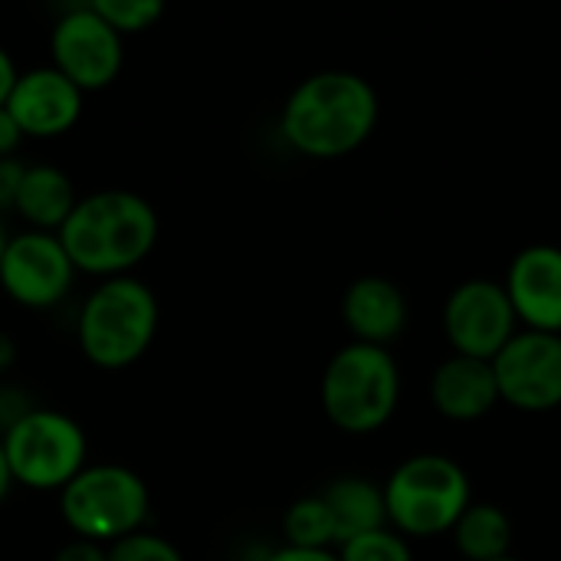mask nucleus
Here are the masks:
<instances>
[{
    "label": "nucleus",
    "instance_id": "a878e982",
    "mask_svg": "<svg viewBox=\"0 0 561 561\" xmlns=\"http://www.w3.org/2000/svg\"><path fill=\"white\" fill-rule=\"evenodd\" d=\"M266 561H342L332 549H296V546H279Z\"/></svg>",
    "mask_w": 561,
    "mask_h": 561
},
{
    "label": "nucleus",
    "instance_id": "dca6fc26",
    "mask_svg": "<svg viewBox=\"0 0 561 561\" xmlns=\"http://www.w3.org/2000/svg\"><path fill=\"white\" fill-rule=\"evenodd\" d=\"M76 204H79L76 184L62 168H56V164H26L13 210L30 224V230L59 233V227L69 220Z\"/></svg>",
    "mask_w": 561,
    "mask_h": 561
},
{
    "label": "nucleus",
    "instance_id": "5701e85b",
    "mask_svg": "<svg viewBox=\"0 0 561 561\" xmlns=\"http://www.w3.org/2000/svg\"><path fill=\"white\" fill-rule=\"evenodd\" d=\"M23 171L26 164L20 158H0V214L16 207V194L23 184Z\"/></svg>",
    "mask_w": 561,
    "mask_h": 561
},
{
    "label": "nucleus",
    "instance_id": "6e6552de",
    "mask_svg": "<svg viewBox=\"0 0 561 561\" xmlns=\"http://www.w3.org/2000/svg\"><path fill=\"white\" fill-rule=\"evenodd\" d=\"M53 66L82 92L112 85L125 66V36L115 33L92 3L69 7L49 30Z\"/></svg>",
    "mask_w": 561,
    "mask_h": 561
},
{
    "label": "nucleus",
    "instance_id": "bb28decb",
    "mask_svg": "<svg viewBox=\"0 0 561 561\" xmlns=\"http://www.w3.org/2000/svg\"><path fill=\"white\" fill-rule=\"evenodd\" d=\"M16 76H20V69H16V62H13V56L7 53V46L0 43V105H7V95H10Z\"/></svg>",
    "mask_w": 561,
    "mask_h": 561
},
{
    "label": "nucleus",
    "instance_id": "b1692460",
    "mask_svg": "<svg viewBox=\"0 0 561 561\" xmlns=\"http://www.w3.org/2000/svg\"><path fill=\"white\" fill-rule=\"evenodd\" d=\"M53 561H108V549L89 539H69L66 546L56 549Z\"/></svg>",
    "mask_w": 561,
    "mask_h": 561
},
{
    "label": "nucleus",
    "instance_id": "2eb2a0df",
    "mask_svg": "<svg viewBox=\"0 0 561 561\" xmlns=\"http://www.w3.org/2000/svg\"><path fill=\"white\" fill-rule=\"evenodd\" d=\"M431 401L450 421H480L500 404L493 362L450 355L431 375Z\"/></svg>",
    "mask_w": 561,
    "mask_h": 561
},
{
    "label": "nucleus",
    "instance_id": "f03ea898",
    "mask_svg": "<svg viewBox=\"0 0 561 561\" xmlns=\"http://www.w3.org/2000/svg\"><path fill=\"white\" fill-rule=\"evenodd\" d=\"M158 233L161 220L154 204L125 187H102L79 197L76 210L59 227V240L76 273L99 279L131 276L154 250Z\"/></svg>",
    "mask_w": 561,
    "mask_h": 561
},
{
    "label": "nucleus",
    "instance_id": "9d476101",
    "mask_svg": "<svg viewBox=\"0 0 561 561\" xmlns=\"http://www.w3.org/2000/svg\"><path fill=\"white\" fill-rule=\"evenodd\" d=\"M76 266L59 233H13L0 263V289L23 309H53L72 289Z\"/></svg>",
    "mask_w": 561,
    "mask_h": 561
},
{
    "label": "nucleus",
    "instance_id": "f3484780",
    "mask_svg": "<svg viewBox=\"0 0 561 561\" xmlns=\"http://www.w3.org/2000/svg\"><path fill=\"white\" fill-rule=\"evenodd\" d=\"M332 523H335V546H345L365 533L388 526V506L385 490L365 477H342L332 480L322 493Z\"/></svg>",
    "mask_w": 561,
    "mask_h": 561
},
{
    "label": "nucleus",
    "instance_id": "7c9ffc66",
    "mask_svg": "<svg viewBox=\"0 0 561 561\" xmlns=\"http://www.w3.org/2000/svg\"><path fill=\"white\" fill-rule=\"evenodd\" d=\"M500 561H519V559H513V556H506V559H500Z\"/></svg>",
    "mask_w": 561,
    "mask_h": 561
},
{
    "label": "nucleus",
    "instance_id": "f8f14e48",
    "mask_svg": "<svg viewBox=\"0 0 561 561\" xmlns=\"http://www.w3.org/2000/svg\"><path fill=\"white\" fill-rule=\"evenodd\" d=\"M82 95L85 92L49 62L16 76L7 95V108L26 138H59L79 122Z\"/></svg>",
    "mask_w": 561,
    "mask_h": 561
},
{
    "label": "nucleus",
    "instance_id": "cd10ccee",
    "mask_svg": "<svg viewBox=\"0 0 561 561\" xmlns=\"http://www.w3.org/2000/svg\"><path fill=\"white\" fill-rule=\"evenodd\" d=\"M13 365H16V342L7 332H0V375H7Z\"/></svg>",
    "mask_w": 561,
    "mask_h": 561
},
{
    "label": "nucleus",
    "instance_id": "ddd939ff",
    "mask_svg": "<svg viewBox=\"0 0 561 561\" xmlns=\"http://www.w3.org/2000/svg\"><path fill=\"white\" fill-rule=\"evenodd\" d=\"M506 293L529 332L561 335V247L533 243L506 270Z\"/></svg>",
    "mask_w": 561,
    "mask_h": 561
},
{
    "label": "nucleus",
    "instance_id": "c756f323",
    "mask_svg": "<svg viewBox=\"0 0 561 561\" xmlns=\"http://www.w3.org/2000/svg\"><path fill=\"white\" fill-rule=\"evenodd\" d=\"M10 230H7V220H3V214H0V263H3V253H7V243H10Z\"/></svg>",
    "mask_w": 561,
    "mask_h": 561
},
{
    "label": "nucleus",
    "instance_id": "1a4fd4ad",
    "mask_svg": "<svg viewBox=\"0 0 561 561\" xmlns=\"http://www.w3.org/2000/svg\"><path fill=\"white\" fill-rule=\"evenodd\" d=\"M516 325L519 319L510 293L493 279H467L454 286L444 302V335L454 355L493 362L519 332Z\"/></svg>",
    "mask_w": 561,
    "mask_h": 561
},
{
    "label": "nucleus",
    "instance_id": "0eeeda50",
    "mask_svg": "<svg viewBox=\"0 0 561 561\" xmlns=\"http://www.w3.org/2000/svg\"><path fill=\"white\" fill-rule=\"evenodd\" d=\"M0 444L13 483L36 493L62 490L89 467L85 431L62 411L30 408L3 427Z\"/></svg>",
    "mask_w": 561,
    "mask_h": 561
},
{
    "label": "nucleus",
    "instance_id": "9b49d317",
    "mask_svg": "<svg viewBox=\"0 0 561 561\" xmlns=\"http://www.w3.org/2000/svg\"><path fill=\"white\" fill-rule=\"evenodd\" d=\"M500 401L542 414L561 408V335L516 332L510 345L493 358Z\"/></svg>",
    "mask_w": 561,
    "mask_h": 561
},
{
    "label": "nucleus",
    "instance_id": "39448f33",
    "mask_svg": "<svg viewBox=\"0 0 561 561\" xmlns=\"http://www.w3.org/2000/svg\"><path fill=\"white\" fill-rule=\"evenodd\" d=\"M401 401V368L381 345L348 342L322 375V411L345 434L381 431Z\"/></svg>",
    "mask_w": 561,
    "mask_h": 561
},
{
    "label": "nucleus",
    "instance_id": "423d86ee",
    "mask_svg": "<svg viewBox=\"0 0 561 561\" xmlns=\"http://www.w3.org/2000/svg\"><path fill=\"white\" fill-rule=\"evenodd\" d=\"M59 516L72 539H89L108 549L145 529L151 493L131 467L89 463L59 490Z\"/></svg>",
    "mask_w": 561,
    "mask_h": 561
},
{
    "label": "nucleus",
    "instance_id": "4be33fe9",
    "mask_svg": "<svg viewBox=\"0 0 561 561\" xmlns=\"http://www.w3.org/2000/svg\"><path fill=\"white\" fill-rule=\"evenodd\" d=\"M108 561H184V556L171 539L141 529V533L108 546Z\"/></svg>",
    "mask_w": 561,
    "mask_h": 561
},
{
    "label": "nucleus",
    "instance_id": "aec40b11",
    "mask_svg": "<svg viewBox=\"0 0 561 561\" xmlns=\"http://www.w3.org/2000/svg\"><path fill=\"white\" fill-rule=\"evenodd\" d=\"M95 13L122 36L128 33H145L164 16L161 0H92Z\"/></svg>",
    "mask_w": 561,
    "mask_h": 561
},
{
    "label": "nucleus",
    "instance_id": "c85d7f7f",
    "mask_svg": "<svg viewBox=\"0 0 561 561\" xmlns=\"http://www.w3.org/2000/svg\"><path fill=\"white\" fill-rule=\"evenodd\" d=\"M10 486H13V477H10V467H7V457H3V444H0V506H3V500L10 493Z\"/></svg>",
    "mask_w": 561,
    "mask_h": 561
},
{
    "label": "nucleus",
    "instance_id": "7ed1b4c3",
    "mask_svg": "<svg viewBox=\"0 0 561 561\" xmlns=\"http://www.w3.org/2000/svg\"><path fill=\"white\" fill-rule=\"evenodd\" d=\"M161 306L154 289L138 276L102 279L79 306L76 342L82 355L105 371L135 365L154 342Z\"/></svg>",
    "mask_w": 561,
    "mask_h": 561
},
{
    "label": "nucleus",
    "instance_id": "f257e3e1",
    "mask_svg": "<svg viewBox=\"0 0 561 561\" xmlns=\"http://www.w3.org/2000/svg\"><path fill=\"white\" fill-rule=\"evenodd\" d=\"M381 115L378 89L352 69L306 76L279 115L283 138L306 158H342L362 148Z\"/></svg>",
    "mask_w": 561,
    "mask_h": 561
},
{
    "label": "nucleus",
    "instance_id": "20e7f679",
    "mask_svg": "<svg viewBox=\"0 0 561 561\" xmlns=\"http://www.w3.org/2000/svg\"><path fill=\"white\" fill-rule=\"evenodd\" d=\"M385 506L388 526L404 539H431L454 533L457 519L473 503L467 470L444 454H414L388 477Z\"/></svg>",
    "mask_w": 561,
    "mask_h": 561
},
{
    "label": "nucleus",
    "instance_id": "4468645a",
    "mask_svg": "<svg viewBox=\"0 0 561 561\" xmlns=\"http://www.w3.org/2000/svg\"><path fill=\"white\" fill-rule=\"evenodd\" d=\"M342 322L355 342L388 348L408 329V296L385 276H362L342 296Z\"/></svg>",
    "mask_w": 561,
    "mask_h": 561
},
{
    "label": "nucleus",
    "instance_id": "393cba45",
    "mask_svg": "<svg viewBox=\"0 0 561 561\" xmlns=\"http://www.w3.org/2000/svg\"><path fill=\"white\" fill-rule=\"evenodd\" d=\"M23 128L16 125V118L10 115L7 105H0V158H16L20 145H23Z\"/></svg>",
    "mask_w": 561,
    "mask_h": 561
},
{
    "label": "nucleus",
    "instance_id": "a211bd4d",
    "mask_svg": "<svg viewBox=\"0 0 561 561\" xmlns=\"http://www.w3.org/2000/svg\"><path fill=\"white\" fill-rule=\"evenodd\" d=\"M450 536L467 561H500L513 549V519L496 503H470Z\"/></svg>",
    "mask_w": 561,
    "mask_h": 561
},
{
    "label": "nucleus",
    "instance_id": "412c9836",
    "mask_svg": "<svg viewBox=\"0 0 561 561\" xmlns=\"http://www.w3.org/2000/svg\"><path fill=\"white\" fill-rule=\"evenodd\" d=\"M339 559L342 561H414V552L408 546V539L401 533H394L391 526L365 533L345 546H339Z\"/></svg>",
    "mask_w": 561,
    "mask_h": 561
},
{
    "label": "nucleus",
    "instance_id": "6ab92c4d",
    "mask_svg": "<svg viewBox=\"0 0 561 561\" xmlns=\"http://www.w3.org/2000/svg\"><path fill=\"white\" fill-rule=\"evenodd\" d=\"M286 546L296 549H332L335 546V523L322 496L296 500L283 516Z\"/></svg>",
    "mask_w": 561,
    "mask_h": 561
}]
</instances>
